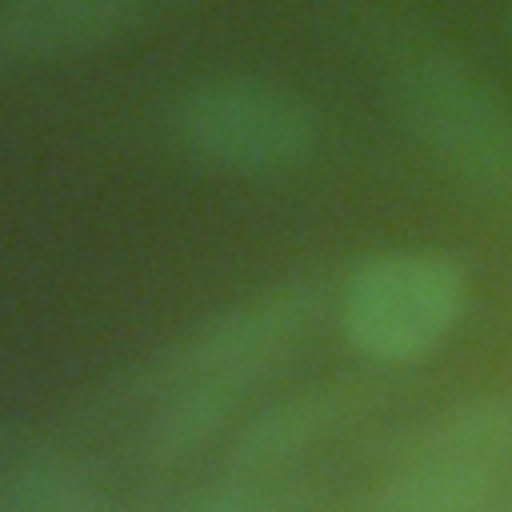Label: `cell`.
Wrapping results in <instances>:
<instances>
[{"mask_svg": "<svg viewBox=\"0 0 512 512\" xmlns=\"http://www.w3.org/2000/svg\"><path fill=\"white\" fill-rule=\"evenodd\" d=\"M508 484L512 476L500 472L400 456L356 512H488L508 492Z\"/></svg>", "mask_w": 512, "mask_h": 512, "instance_id": "8", "label": "cell"}, {"mask_svg": "<svg viewBox=\"0 0 512 512\" xmlns=\"http://www.w3.org/2000/svg\"><path fill=\"white\" fill-rule=\"evenodd\" d=\"M400 456L452 460L512 476V388L476 392L432 412L404 436L396 460Z\"/></svg>", "mask_w": 512, "mask_h": 512, "instance_id": "7", "label": "cell"}, {"mask_svg": "<svg viewBox=\"0 0 512 512\" xmlns=\"http://www.w3.org/2000/svg\"><path fill=\"white\" fill-rule=\"evenodd\" d=\"M148 0H0V64H56L124 36Z\"/></svg>", "mask_w": 512, "mask_h": 512, "instance_id": "5", "label": "cell"}, {"mask_svg": "<svg viewBox=\"0 0 512 512\" xmlns=\"http://www.w3.org/2000/svg\"><path fill=\"white\" fill-rule=\"evenodd\" d=\"M176 144L228 176H284L320 148L316 108L264 76H208L172 108Z\"/></svg>", "mask_w": 512, "mask_h": 512, "instance_id": "4", "label": "cell"}, {"mask_svg": "<svg viewBox=\"0 0 512 512\" xmlns=\"http://www.w3.org/2000/svg\"><path fill=\"white\" fill-rule=\"evenodd\" d=\"M396 108L420 152L464 192L512 196V108L460 56L424 52L396 76Z\"/></svg>", "mask_w": 512, "mask_h": 512, "instance_id": "3", "label": "cell"}, {"mask_svg": "<svg viewBox=\"0 0 512 512\" xmlns=\"http://www.w3.org/2000/svg\"><path fill=\"white\" fill-rule=\"evenodd\" d=\"M324 308L312 280H288L236 300L184 336L148 380L144 456L180 464L224 432L236 408L308 340Z\"/></svg>", "mask_w": 512, "mask_h": 512, "instance_id": "1", "label": "cell"}, {"mask_svg": "<svg viewBox=\"0 0 512 512\" xmlns=\"http://www.w3.org/2000/svg\"><path fill=\"white\" fill-rule=\"evenodd\" d=\"M352 412H356V392L344 384H320L280 396L240 424L228 452V472L284 476L312 448L336 436Z\"/></svg>", "mask_w": 512, "mask_h": 512, "instance_id": "6", "label": "cell"}, {"mask_svg": "<svg viewBox=\"0 0 512 512\" xmlns=\"http://www.w3.org/2000/svg\"><path fill=\"white\" fill-rule=\"evenodd\" d=\"M468 312V268L444 248H384L348 268L336 292L344 344L368 364L428 360Z\"/></svg>", "mask_w": 512, "mask_h": 512, "instance_id": "2", "label": "cell"}, {"mask_svg": "<svg viewBox=\"0 0 512 512\" xmlns=\"http://www.w3.org/2000/svg\"><path fill=\"white\" fill-rule=\"evenodd\" d=\"M488 512H512V484H508V492H504V496H500V500H496Z\"/></svg>", "mask_w": 512, "mask_h": 512, "instance_id": "11", "label": "cell"}, {"mask_svg": "<svg viewBox=\"0 0 512 512\" xmlns=\"http://www.w3.org/2000/svg\"><path fill=\"white\" fill-rule=\"evenodd\" d=\"M308 504L312 496L292 472L284 476L228 472L220 484L192 492L176 512H308Z\"/></svg>", "mask_w": 512, "mask_h": 512, "instance_id": "10", "label": "cell"}, {"mask_svg": "<svg viewBox=\"0 0 512 512\" xmlns=\"http://www.w3.org/2000/svg\"><path fill=\"white\" fill-rule=\"evenodd\" d=\"M0 512H112V504L80 460L32 452L0 472Z\"/></svg>", "mask_w": 512, "mask_h": 512, "instance_id": "9", "label": "cell"}]
</instances>
